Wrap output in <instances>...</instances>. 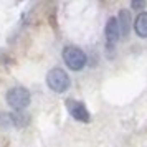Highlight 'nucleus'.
Instances as JSON below:
<instances>
[{
	"instance_id": "nucleus-1",
	"label": "nucleus",
	"mask_w": 147,
	"mask_h": 147,
	"mask_svg": "<svg viewBox=\"0 0 147 147\" xmlns=\"http://www.w3.org/2000/svg\"><path fill=\"white\" fill-rule=\"evenodd\" d=\"M63 60L73 71H80L86 66V53L78 47H66L63 50Z\"/></svg>"
},
{
	"instance_id": "nucleus-2",
	"label": "nucleus",
	"mask_w": 147,
	"mask_h": 147,
	"mask_svg": "<svg viewBox=\"0 0 147 147\" xmlns=\"http://www.w3.org/2000/svg\"><path fill=\"white\" fill-rule=\"evenodd\" d=\"M47 84L55 93H65L69 88V78L61 68H53L47 74Z\"/></svg>"
},
{
	"instance_id": "nucleus-3",
	"label": "nucleus",
	"mask_w": 147,
	"mask_h": 147,
	"mask_svg": "<svg viewBox=\"0 0 147 147\" xmlns=\"http://www.w3.org/2000/svg\"><path fill=\"white\" fill-rule=\"evenodd\" d=\"M7 102L13 107V109L22 111V109H25V107L30 104V93L22 86L12 88L7 93Z\"/></svg>"
},
{
	"instance_id": "nucleus-4",
	"label": "nucleus",
	"mask_w": 147,
	"mask_h": 147,
	"mask_svg": "<svg viewBox=\"0 0 147 147\" xmlns=\"http://www.w3.org/2000/svg\"><path fill=\"white\" fill-rule=\"evenodd\" d=\"M66 107H68V111H69V114L73 116V119L80 121V122H89V121H91V116L88 113V109L84 107L83 102H80V101L68 99Z\"/></svg>"
},
{
	"instance_id": "nucleus-5",
	"label": "nucleus",
	"mask_w": 147,
	"mask_h": 147,
	"mask_svg": "<svg viewBox=\"0 0 147 147\" xmlns=\"http://www.w3.org/2000/svg\"><path fill=\"white\" fill-rule=\"evenodd\" d=\"M106 41H107V48H114L116 43L119 41V28L116 23V18H109L106 25Z\"/></svg>"
},
{
	"instance_id": "nucleus-6",
	"label": "nucleus",
	"mask_w": 147,
	"mask_h": 147,
	"mask_svg": "<svg viewBox=\"0 0 147 147\" xmlns=\"http://www.w3.org/2000/svg\"><path fill=\"white\" fill-rule=\"evenodd\" d=\"M116 23H117V28H119V36H127L129 30H131V13L127 10H121L119 17L116 18Z\"/></svg>"
},
{
	"instance_id": "nucleus-7",
	"label": "nucleus",
	"mask_w": 147,
	"mask_h": 147,
	"mask_svg": "<svg viewBox=\"0 0 147 147\" xmlns=\"http://www.w3.org/2000/svg\"><path fill=\"white\" fill-rule=\"evenodd\" d=\"M134 30L140 38H147V12H140L136 18Z\"/></svg>"
},
{
	"instance_id": "nucleus-8",
	"label": "nucleus",
	"mask_w": 147,
	"mask_h": 147,
	"mask_svg": "<svg viewBox=\"0 0 147 147\" xmlns=\"http://www.w3.org/2000/svg\"><path fill=\"white\" fill-rule=\"evenodd\" d=\"M142 7H144L142 2H132V8H142Z\"/></svg>"
}]
</instances>
